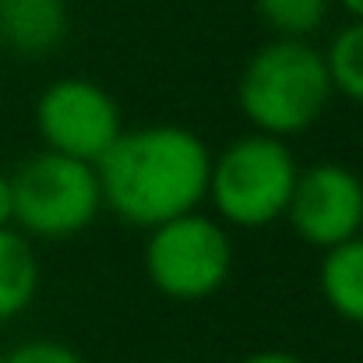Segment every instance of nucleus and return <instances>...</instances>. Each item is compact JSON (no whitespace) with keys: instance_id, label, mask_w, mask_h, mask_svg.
Wrapping results in <instances>:
<instances>
[{"instance_id":"nucleus-13","label":"nucleus","mask_w":363,"mask_h":363,"mask_svg":"<svg viewBox=\"0 0 363 363\" xmlns=\"http://www.w3.org/2000/svg\"><path fill=\"white\" fill-rule=\"evenodd\" d=\"M4 363H89L74 346L57 342V339H28L4 353Z\"/></svg>"},{"instance_id":"nucleus-3","label":"nucleus","mask_w":363,"mask_h":363,"mask_svg":"<svg viewBox=\"0 0 363 363\" xmlns=\"http://www.w3.org/2000/svg\"><path fill=\"white\" fill-rule=\"evenodd\" d=\"M300 177V162L282 138L272 134H243L230 141L219 155H212L208 173V201L223 226L264 230L286 219L293 187Z\"/></svg>"},{"instance_id":"nucleus-4","label":"nucleus","mask_w":363,"mask_h":363,"mask_svg":"<svg viewBox=\"0 0 363 363\" xmlns=\"http://www.w3.org/2000/svg\"><path fill=\"white\" fill-rule=\"evenodd\" d=\"M11 191L14 226L25 237H78L103 212V187L96 166L50 148H39L11 173Z\"/></svg>"},{"instance_id":"nucleus-10","label":"nucleus","mask_w":363,"mask_h":363,"mask_svg":"<svg viewBox=\"0 0 363 363\" xmlns=\"http://www.w3.org/2000/svg\"><path fill=\"white\" fill-rule=\"evenodd\" d=\"M39 254L18 226L0 230V321L25 314L39 293Z\"/></svg>"},{"instance_id":"nucleus-6","label":"nucleus","mask_w":363,"mask_h":363,"mask_svg":"<svg viewBox=\"0 0 363 363\" xmlns=\"http://www.w3.org/2000/svg\"><path fill=\"white\" fill-rule=\"evenodd\" d=\"M121 130L117 99L92 78H57L35 99V134L50 152L96 166Z\"/></svg>"},{"instance_id":"nucleus-2","label":"nucleus","mask_w":363,"mask_h":363,"mask_svg":"<svg viewBox=\"0 0 363 363\" xmlns=\"http://www.w3.org/2000/svg\"><path fill=\"white\" fill-rule=\"evenodd\" d=\"M335 89L325 53L311 39H268L240 71L237 106L257 134L296 138L325 117Z\"/></svg>"},{"instance_id":"nucleus-5","label":"nucleus","mask_w":363,"mask_h":363,"mask_svg":"<svg viewBox=\"0 0 363 363\" xmlns=\"http://www.w3.org/2000/svg\"><path fill=\"white\" fill-rule=\"evenodd\" d=\"M141 264L155 293L177 303H198L226 286L233 272V240L216 216L194 208L148 230Z\"/></svg>"},{"instance_id":"nucleus-12","label":"nucleus","mask_w":363,"mask_h":363,"mask_svg":"<svg viewBox=\"0 0 363 363\" xmlns=\"http://www.w3.org/2000/svg\"><path fill=\"white\" fill-rule=\"evenodd\" d=\"M332 0H254L257 18L282 39H311L325 18Z\"/></svg>"},{"instance_id":"nucleus-11","label":"nucleus","mask_w":363,"mask_h":363,"mask_svg":"<svg viewBox=\"0 0 363 363\" xmlns=\"http://www.w3.org/2000/svg\"><path fill=\"white\" fill-rule=\"evenodd\" d=\"M321 53H325L335 96H346L350 103L363 106V21L342 25L332 35L328 50H321Z\"/></svg>"},{"instance_id":"nucleus-8","label":"nucleus","mask_w":363,"mask_h":363,"mask_svg":"<svg viewBox=\"0 0 363 363\" xmlns=\"http://www.w3.org/2000/svg\"><path fill=\"white\" fill-rule=\"evenodd\" d=\"M67 28V0H0V43L14 57H50Z\"/></svg>"},{"instance_id":"nucleus-9","label":"nucleus","mask_w":363,"mask_h":363,"mask_svg":"<svg viewBox=\"0 0 363 363\" xmlns=\"http://www.w3.org/2000/svg\"><path fill=\"white\" fill-rule=\"evenodd\" d=\"M318 289L342 321L363 325V233L321 250Z\"/></svg>"},{"instance_id":"nucleus-7","label":"nucleus","mask_w":363,"mask_h":363,"mask_svg":"<svg viewBox=\"0 0 363 363\" xmlns=\"http://www.w3.org/2000/svg\"><path fill=\"white\" fill-rule=\"evenodd\" d=\"M286 223L314 250L363 233V177L346 162H314L300 169Z\"/></svg>"},{"instance_id":"nucleus-17","label":"nucleus","mask_w":363,"mask_h":363,"mask_svg":"<svg viewBox=\"0 0 363 363\" xmlns=\"http://www.w3.org/2000/svg\"><path fill=\"white\" fill-rule=\"evenodd\" d=\"M0 363H4V350H0Z\"/></svg>"},{"instance_id":"nucleus-15","label":"nucleus","mask_w":363,"mask_h":363,"mask_svg":"<svg viewBox=\"0 0 363 363\" xmlns=\"http://www.w3.org/2000/svg\"><path fill=\"white\" fill-rule=\"evenodd\" d=\"M14 226V191H11V177L0 173V230Z\"/></svg>"},{"instance_id":"nucleus-16","label":"nucleus","mask_w":363,"mask_h":363,"mask_svg":"<svg viewBox=\"0 0 363 363\" xmlns=\"http://www.w3.org/2000/svg\"><path fill=\"white\" fill-rule=\"evenodd\" d=\"M342 4V11L353 18V21H363V0H339Z\"/></svg>"},{"instance_id":"nucleus-1","label":"nucleus","mask_w":363,"mask_h":363,"mask_svg":"<svg viewBox=\"0 0 363 363\" xmlns=\"http://www.w3.org/2000/svg\"><path fill=\"white\" fill-rule=\"evenodd\" d=\"M103 208L134 230H155L194 212L208 198L212 148L180 123L123 127L121 138L96 162Z\"/></svg>"},{"instance_id":"nucleus-14","label":"nucleus","mask_w":363,"mask_h":363,"mask_svg":"<svg viewBox=\"0 0 363 363\" xmlns=\"http://www.w3.org/2000/svg\"><path fill=\"white\" fill-rule=\"evenodd\" d=\"M240 363H307L303 357L289 353V350H257L250 357H243Z\"/></svg>"}]
</instances>
